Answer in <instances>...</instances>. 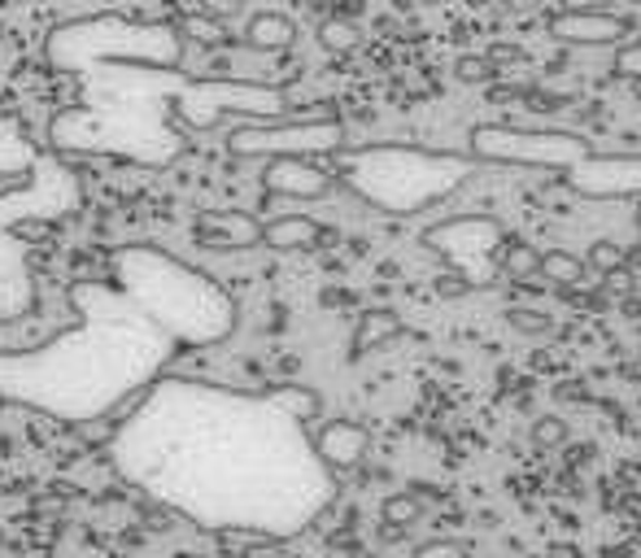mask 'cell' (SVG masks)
I'll use <instances>...</instances> for the list:
<instances>
[{"mask_svg": "<svg viewBox=\"0 0 641 558\" xmlns=\"http://www.w3.org/2000/svg\"><path fill=\"white\" fill-rule=\"evenodd\" d=\"M184 31H188L197 45H227V23H218V18H210V14L184 18Z\"/></svg>", "mask_w": 641, "mask_h": 558, "instance_id": "21", "label": "cell"}, {"mask_svg": "<svg viewBox=\"0 0 641 558\" xmlns=\"http://www.w3.org/2000/svg\"><path fill=\"white\" fill-rule=\"evenodd\" d=\"M528 441H532L537 449H558V445L567 441V419H558V415H541V419H532Z\"/></svg>", "mask_w": 641, "mask_h": 558, "instance_id": "19", "label": "cell"}, {"mask_svg": "<svg viewBox=\"0 0 641 558\" xmlns=\"http://www.w3.org/2000/svg\"><path fill=\"white\" fill-rule=\"evenodd\" d=\"M318 240H324V227H318L310 214H284V218L262 223V244H266V249H279V253L314 249Z\"/></svg>", "mask_w": 641, "mask_h": 558, "instance_id": "11", "label": "cell"}, {"mask_svg": "<svg viewBox=\"0 0 641 558\" xmlns=\"http://www.w3.org/2000/svg\"><path fill=\"white\" fill-rule=\"evenodd\" d=\"M454 75H458V84H489V79L498 75V66H493L485 53H463V58L454 62Z\"/></svg>", "mask_w": 641, "mask_h": 558, "instance_id": "22", "label": "cell"}, {"mask_svg": "<svg viewBox=\"0 0 641 558\" xmlns=\"http://www.w3.org/2000/svg\"><path fill=\"white\" fill-rule=\"evenodd\" d=\"M419 5H428V10H437V5H450V0H419Z\"/></svg>", "mask_w": 641, "mask_h": 558, "instance_id": "26", "label": "cell"}, {"mask_svg": "<svg viewBox=\"0 0 641 558\" xmlns=\"http://www.w3.org/2000/svg\"><path fill=\"white\" fill-rule=\"evenodd\" d=\"M537 262H541V249H537V244L506 236V244H502V253H498V270H502V275L519 279V284H541V279H537Z\"/></svg>", "mask_w": 641, "mask_h": 558, "instance_id": "15", "label": "cell"}, {"mask_svg": "<svg viewBox=\"0 0 641 558\" xmlns=\"http://www.w3.org/2000/svg\"><path fill=\"white\" fill-rule=\"evenodd\" d=\"M550 40L567 45V49H615L619 40L632 36V23L606 10H558L545 23Z\"/></svg>", "mask_w": 641, "mask_h": 558, "instance_id": "7", "label": "cell"}, {"mask_svg": "<svg viewBox=\"0 0 641 558\" xmlns=\"http://www.w3.org/2000/svg\"><path fill=\"white\" fill-rule=\"evenodd\" d=\"M153 266L127 279L136 306L84 284L75 293L84 328L32 354H0V402L84 428L136 402L184 345H214L231 332L236 310L218 289L166 262Z\"/></svg>", "mask_w": 641, "mask_h": 558, "instance_id": "2", "label": "cell"}, {"mask_svg": "<svg viewBox=\"0 0 641 558\" xmlns=\"http://www.w3.org/2000/svg\"><path fill=\"white\" fill-rule=\"evenodd\" d=\"M506 324L515 332H524V337H550L554 332V319L545 310H537V306H511L506 310Z\"/></svg>", "mask_w": 641, "mask_h": 558, "instance_id": "18", "label": "cell"}, {"mask_svg": "<svg viewBox=\"0 0 641 558\" xmlns=\"http://www.w3.org/2000/svg\"><path fill=\"white\" fill-rule=\"evenodd\" d=\"M201 240H214V249H257L262 244V223L240 210H214L197 218Z\"/></svg>", "mask_w": 641, "mask_h": 558, "instance_id": "10", "label": "cell"}, {"mask_svg": "<svg viewBox=\"0 0 641 558\" xmlns=\"http://www.w3.org/2000/svg\"><path fill=\"white\" fill-rule=\"evenodd\" d=\"M240 10H244L240 0H201V14H210V18H218V23H231Z\"/></svg>", "mask_w": 641, "mask_h": 558, "instance_id": "25", "label": "cell"}, {"mask_svg": "<svg viewBox=\"0 0 641 558\" xmlns=\"http://www.w3.org/2000/svg\"><path fill=\"white\" fill-rule=\"evenodd\" d=\"M589 262L567 253V249H545L541 262H537V279L541 284H554V289H585L589 284Z\"/></svg>", "mask_w": 641, "mask_h": 558, "instance_id": "13", "label": "cell"}, {"mask_svg": "<svg viewBox=\"0 0 641 558\" xmlns=\"http://www.w3.org/2000/svg\"><path fill=\"white\" fill-rule=\"evenodd\" d=\"M589 270H602V275H615V270H624V249L615 244V240H593L589 244Z\"/></svg>", "mask_w": 641, "mask_h": 558, "instance_id": "23", "label": "cell"}, {"mask_svg": "<svg viewBox=\"0 0 641 558\" xmlns=\"http://www.w3.org/2000/svg\"><path fill=\"white\" fill-rule=\"evenodd\" d=\"M472 157L519 170H558L563 183L585 201L641 196V153H598L576 131L480 123L472 127Z\"/></svg>", "mask_w": 641, "mask_h": 558, "instance_id": "3", "label": "cell"}, {"mask_svg": "<svg viewBox=\"0 0 641 558\" xmlns=\"http://www.w3.org/2000/svg\"><path fill=\"white\" fill-rule=\"evenodd\" d=\"M310 445L318 454V462H324L332 475H345L354 467H363V458L372 454V432L354 419H328L318 423L310 432Z\"/></svg>", "mask_w": 641, "mask_h": 558, "instance_id": "9", "label": "cell"}, {"mask_svg": "<svg viewBox=\"0 0 641 558\" xmlns=\"http://www.w3.org/2000/svg\"><path fill=\"white\" fill-rule=\"evenodd\" d=\"M318 45H324L328 53H337V58H345V53H354L363 45V36H359V27L350 18H324L318 23Z\"/></svg>", "mask_w": 641, "mask_h": 558, "instance_id": "17", "label": "cell"}, {"mask_svg": "<svg viewBox=\"0 0 641 558\" xmlns=\"http://www.w3.org/2000/svg\"><path fill=\"white\" fill-rule=\"evenodd\" d=\"M632 97H637V101H641V75H637V79H632Z\"/></svg>", "mask_w": 641, "mask_h": 558, "instance_id": "27", "label": "cell"}, {"mask_svg": "<svg viewBox=\"0 0 641 558\" xmlns=\"http://www.w3.org/2000/svg\"><path fill=\"white\" fill-rule=\"evenodd\" d=\"M398 337H402V319L393 310H367V315H359V328H354V358H363Z\"/></svg>", "mask_w": 641, "mask_h": 558, "instance_id": "14", "label": "cell"}, {"mask_svg": "<svg viewBox=\"0 0 641 558\" xmlns=\"http://www.w3.org/2000/svg\"><path fill=\"white\" fill-rule=\"evenodd\" d=\"M253 53H284V49H292V40H297V23L288 18V14H275V10H262V14H253L249 23H244V36H240Z\"/></svg>", "mask_w": 641, "mask_h": 558, "instance_id": "12", "label": "cell"}, {"mask_svg": "<svg viewBox=\"0 0 641 558\" xmlns=\"http://www.w3.org/2000/svg\"><path fill=\"white\" fill-rule=\"evenodd\" d=\"M341 123L324 118V123H297V127H275V131H236L231 136V153L240 157H279V153H337L341 149Z\"/></svg>", "mask_w": 641, "mask_h": 558, "instance_id": "6", "label": "cell"}, {"mask_svg": "<svg viewBox=\"0 0 641 558\" xmlns=\"http://www.w3.org/2000/svg\"><path fill=\"white\" fill-rule=\"evenodd\" d=\"M266 192L271 196H292V201H318V196H328L337 188V175L324 170V166H314L310 157L301 153H279L271 157L266 175H262Z\"/></svg>", "mask_w": 641, "mask_h": 558, "instance_id": "8", "label": "cell"}, {"mask_svg": "<svg viewBox=\"0 0 641 558\" xmlns=\"http://www.w3.org/2000/svg\"><path fill=\"white\" fill-rule=\"evenodd\" d=\"M424 244L450 262V284H437L441 297H458L467 289H489L498 275V253L506 244V227L493 214H458L424 231Z\"/></svg>", "mask_w": 641, "mask_h": 558, "instance_id": "5", "label": "cell"}, {"mask_svg": "<svg viewBox=\"0 0 641 558\" xmlns=\"http://www.w3.org/2000/svg\"><path fill=\"white\" fill-rule=\"evenodd\" d=\"M324 402L305 384L240 393L153 380L110 441L114 471L210 532L288 541L332 502L310 423Z\"/></svg>", "mask_w": 641, "mask_h": 558, "instance_id": "1", "label": "cell"}, {"mask_svg": "<svg viewBox=\"0 0 641 558\" xmlns=\"http://www.w3.org/2000/svg\"><path fill=\"white\" fill-rule=\"evenodd\" d=\"M628 5H637V10H641V0H628Z\"/></svg>", "mask_w": 641, "mask_h": 558, "instance_id": "28", "label": "cell"}, {"mask_svg": "<svg viewBox=\"0 0 641 558\" xmlns=\"http://www.w3.org/2000/svg\"><path fill=\"white\" fill-rule=\"evenodd\" d=\"M611 71H615L619 79H628V84H632V79L641 75V31L615 45V58H611Z\"/></svg>", "mask_w": 641, "mask_h": 558, "instance_id": "20", "label": "cell"}, {"mask_svg": "<svg viewBox=\"0 0 641 558\" xmlns=\"http://www.w3.org/2000/svg\"><path fill=\"white\" fill-rule=\"evenodd\" d=\"M424 515H428V502H424L415 489L389 493V497H385V506H380V519H385L389 528H398V532H406V528L424 523Z\"/></svg>", "mask_w": 641, "mask_h": 558, "instance_id": "16", "label": "cell"}, {"mask_svg": "<svg viewBox=\"0 0 641 558\" xmlns=\"http://www.w3.org/2000/svg\"><path fill=\"white\" fill-rule=\"evenodd\" d=\"M411 558H467V545H463V541H454V536H432V541L415 545V554H411Z\"/></svg>", "mask_w": 641, "mask_h": 558, "instance_id": "24", "label": "cell"}, {"mask_svg": "<svg viewBox=\"0 0 641 558\" xmlns=\"http://www.w3.org/2000/svg\"><path fill=\"white\" fill-rule=\"evenodd\" d=\"M472 166H476L472 153H441V149H419V144H376V149L341 153L332 175L345 179L376 210L411 218V214H424L450 201L472 179Z\"/></svg>", "mask_w": 641, "mask_h": 558, "instance_id": "4", "label": "cell"}]
</instances>
